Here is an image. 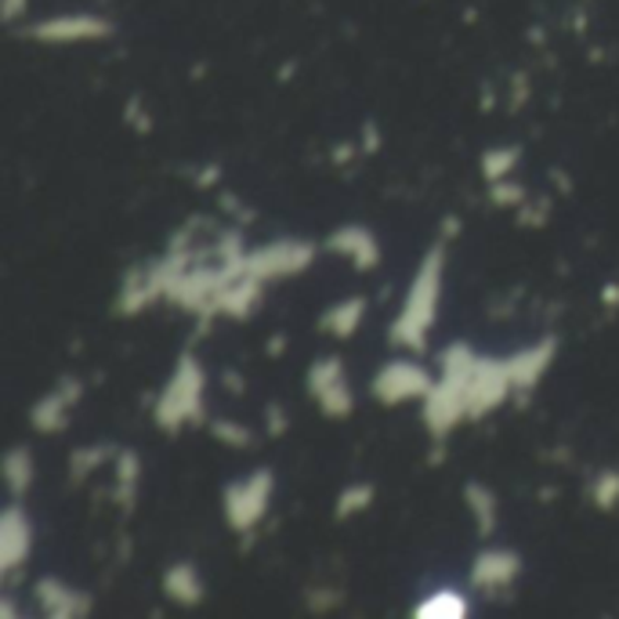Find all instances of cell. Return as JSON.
Instances as JSON below:
<instances>
[{
  "label": "cell",
  "instance_id": "4",
  "mask_svg": "<svg viewBox=\"0 0 619 619\" xmlns=\"http://www.w3.org/2000/svg\"><path fill=\"white\" fill-rule=\"evenodd\" d=\"M272 497H276V475L272 467H257L240 482H229L221 489V511H225V526L240 537H251V532L265 522Z\"/></svg>",
  "mask_w": 619,
  "mask_h": 619
},
{
  "label": "cell",
  "instance_id": "30",
  "mask_svg": "<svg viewBox=\"0 0 619 619\" xmlns=\"http://www.w3.org/2000/svg\"><path fill=\"white\" fill-rule=\"evenodd\" d=\"M265 428H268L272 439L287 435V431H290V413L283 410L279 402H268V406H265Z\"/></svg>",
  "mask_w": 619,
  "mask_h": 619
},
{
  "label": "cell",
  "instance_id": "21",
  "mask_svg": "<svg viewBox=\"0 0 619 619\" xmlns=\"http://www.w3.org/2000/svg\"><path fill=\"white\" fill-rule=\"evenodd\" d=\"M464 504L475 518L478 537H493V529H497V493H493L489 486H482V482H467Z\"/></svg>",
  "mask_w": 619,
  "mask_h": 619
},
{
  "label": "cell",
  "instance_id": "38",
  "mask_svg": "<svg viewBox=\"0 0 619 619\" xmlns=\"http://www.w3.org/2000/svg\"><path fill=\"white\" fill-rule=\"evenodd\" d=\"M453 236H456V218H445V221H442V240L450 243Z\"/></svg>",
  "mask_w": 619,
  "mask_h": 619
},
{
  "label": "cell",
  "instance_id": "3",
  "mask_svg": "<svg viewBox=\"0 0 619 619\" xmlns=\"http://www.w3.org/2000/svg\"><path fill=\"white\" fill-rule=\"evenodd\" d=\"M203 399H207V369L196 352H181L175 369L164 384V391L153 402V420L164 435H178L181 428L203 424Z\"/></svg>",
  "mask_w": 619,
  "mask_h": 619
},
{
  "label": "cell",
  "instance_id": "37",
  "mask_svg": "<svg viewBox=\"0 0 619 619\" xmlns=\"http://www.w3.org/2000/svg\"><path fill=\"white\" fill-rule=\"evenodd\" d=\"M225 388H232V391H243V388H246L243 377L236 374V369H229V374H225Z\"/></svg>",
  "mask_w": 619,
  "mask_h": 619
},
{
  "label": "cell",
  "instance_id": "12",
  "mask_svg": "<svg viewBox=\"0 0 619 619\" xmlns=\"http://www.w3.org/2000/svg\"><path fill=\"white\" fill-rule=\"evenodd\" d=\"M33 601L41 605L47 619H80L91 612V594L69 587L58 576H41L33 584Z\"/></svg>",
  "mask_w": 619,
  "mask_h": 619
},
{
  "label": "cell",
  "instance_id": "29",
  "mask_svg": "<svg viewBox=\"0 0 619 619\" xmlns=\"http://www.w3.org/2000/svg\"><path fill=\"white\" fill-rule=\"evenodd\" d=\"M489 200L497 207H522L529 200L526 185L515 181V178H500V181H489Z\"/></svg>",
  "mask_w": 619,
  "mask_h": 619
},
{
  "label": "cell",
  "instance_id": "17",
  "mask_svg": "<svg viewBox=\"0 0 619 619\" xmlns=\"http://www.w3.org/2000/svg\"><path fill=\"white\" fill-rule=\"evenodd\" d=\"M164 598L181 605V609H196L203 598H207V584L200 576V568H196L192 562H175L164 568Z\"/></svg>",
  "mask_w": 619,
  "mask_h": 619
},
{
  "label": "cell",
  "instance_id": "28",
  "mask_svg": "<svg viewBox=\"0 0 619 619\" xmlns=\"http://www.w3.org/2000/svg\"><path fill=\"white\" fill-rule=\"evenodd\" d=\"M210 435H214L221 445H232V450H246V445H254V431L240 424V420H210Z\"/></svg>",
  "mask_w": 619,
  "mask_h": 619
},
{
  "label": "cell",
  "instance_id": "36",
  "mask_svg": "<svg viewBox=\"0 0 619 619\" xmlns=\"http://www.w3.org/2000/svg\"><path fill=\"white\" fill-rule=\"evenodd\" d=\"M601 305L619 308V283H612V287H605V290H601Z\"/></svg>",
  "mask_w": 619,
  "mask_h": 619
},
{
  "label": "cell",
  "instance_id": "16",
  "mask_svg": "<svg viewBox=\"0 0 619 619\" xmlns=\"http://www.w3.org/2000/svg\"><path fill=\"white\" fill-rule=\"evenodd\" d=\"M366 297L363 294H352V297H341L338 305H330L323 316H319V330L327 333L333 341H349L358 333V327L366 323Z\"/></svg>",
  "mask_w": 619,
  "mask_h": 619
},
{
  "label": "cell",
  "instance_id": "26",
  "mask_svg": "<svg viewBox=\"0 0 619 619\" xmlns=\"http://www.w3.org/2000/svg\"><path fill=\"white\" fill-rule=\"evenodd\" d=\"M374 500H377V489L369 486V482H355V486H344L338 504H333V518H338V522H349V518L369 511V504H374Z\"/></svg>",
  "mask_w": 619,
  "mask_h": 619
},
{
  "label": "cell",
  "instance_id": "7",
  "mask_svg": "<svg viewBox=\"0 0 619 619\" xmlns=\"http://www.w3.org/2000/svg\"><path fill=\"white\" fill-rule=\"evenodd\" d=\"M308 395L319 406V413L330 420H344L355 413V395L349 384V366L341 355H319L308 366Z\"/></svg>",
  "mask_w": 619,
  "mask_h": 619
},
{
  "label": "cell",
  "instance_id": "13",
  "mask_svg": "<svg viewBox=\"0 0 619 619\" xmlns=\"http://www.w3.org/2000/svg\"><path fill=\"white\" fill-rule=\"evenodd\" d=\"M30 33L33 41L44 44H80V41H102V36L113 33V26L98 15H62V19L36 22Z\"/></svg>",
  "mask_w": 619,
  "mask_h": 619
},
{
  "label": "cell",
  "instance_id": "19",
  "mask_svg": "<svg viewBox=\"0 0 619 619\" xmlns=\"http://www.w3.org/2000/svg\"><path fill=\"white\" fill-rule=\"evenodd\" d=\"M413 616L417 619H467L472 616V601L456 587H435L413 605Z\"/></svg>",
  "mask_w": 619,
  "mask_h": 619
},
{
  "label": "cell",
  "instance_id": "5",
  "mask_svg": "<svg viewBox=\"0 0 619 619\" xmlns=\"http://www.w3.org/2000/svg\"><path fill=\"white\" fill-rule=\"evenodd\" d=\"M319 254V246L312 240H272L265 246H254L246 251V276L262 279V283H276V279H290L301 276L305 268H312Z\"/></svg>",
  "mask_w": 619,
  "mask_h": 619
},
{
  "label": "cell",
  "instance_id": "8",
  "mask_svg": "<svg viewBox=\"0 0 619 619\" xmlns=\"http://www.w3.org/2000/svg\"><path fill=\"white\" fill-rule=\"evenodd\" d=\"M511 391H515V380H511L507 358L478 355L472 384H467V420H482V417L497 413Z\"/></svg>",
  "mask_w": 619,
  "mask_h": 619
},
{
  "label": "cell",
  "instance_id": "39",
  "mask_svg": "<svg viewBox=\"0 0 619 619\" xmlns=\"http://www.w3.org/2000/svg\"><path fill=\"white\" fill-rule=\"evenodd\" d=\"M308 601H316L312 609H319V601H341V594H327V590L323 594H308Z\"/></svg>",
  "mask_w": 619,
  "mask_h": 619
},
{
  "label": "cell",
  "instance_id": "32",
  "mask_svg": "<svg viewBox=\"0 0 619 619\" xmlns=\"http://www.w3.org/2000/svg\"><path fill=\"white\" fill-rule=\"evenodd\" d=\"M58 388H62V395H66L73 406L84 399V384L77 377H58Z\"/></svg>",
  "mask_w": 619,
  "mask_h": 619
},
{
  "label": "cell",
  "instance_id": "23",
  "mask_svg": "<svg viewBox=\"0 0 619 619\" xmlns=\"http://www.w3.org/2000/svg\"><path fill=\"white\" fill-rule=\"evenodd\" d=\"M33 475H36V467H33V450L30 445H15V450H8L4 456V482H8V489H11V497H26V493L33 489Z\"/></svg>",
  "mask_w": 619,
  "mask_h": 619
},
{
  "label": "cell",
  "instance_id": "27",
  "mask_svg": "<svg viewBox=\"0 0 619 619\" xmlns=\"http://www.w3.org/2000/svg\"><path fill=\"white\" fill-rule=\"evenodd\" d=\"M590 504L598 507V511H616V507H619V472H616V467H605V472L594 475Z\"/></svg>",
  "mask_w": 619,
  "mask_h": 619
},
{
  "label": "cell",
  "instance_id": "25",
  "mask_svg": "<svg viewBox=\"0 0 619 619\" xmlns=\"http://www.w3.org/2000/svg\"><path fill=\"white\" fill-rule=\"evenodd\" d=\"M522 164V145H493L482 153V178L500 181L511 178V170Z\"/></svg>",
  "mask_w": 619,
  "mask_h": 619
},
{
  "label": "cell",
  "instance_id": "20",
  "mask_svg": "<svg viewBox=\"0 0 619 619\" xmlns=\"http://www.w3.org/2000/svg\"><path fill=\"white\" fill-rule=\"evenodd\" d=\"M69 410H73V402L62 395V388L55 384V388L47 391L41 402H33L30 424L41 431V435H62V431L69 428Z\"/></svg>",
  "mask_w": 619,
  "mask_h": 619
},
{
  "label": "cell",
  "instance_id": "22",
  "mask_svg": "<svg viewBox=\"0 0 619 619\" xmlns=\"http://www.w3.org/2000/svg\"><path fill=\"white\" fill-rule=\"evenodd\" d=\"M139 482H142V461L134 450H120L117 453V507L120 511H131L134 500H139Z\"/></svg>",
  "mask_w": 619,
  "mask_h": 619
},
{
  "label": "cell",
  "instance_id": "34",
  "mask_svg": "<svg viewBox=\"0 0 619 619\" xmlns=\"http://www.w3.org/2000/svg\"><path fill=\"white\" fill-rule=\"evenodd\" d=\"M30 8V0H4V22L22 19V11Z\"/></svg>",
  "mask_w": 619,
  "mask_h": 619
},
{
  "label": "cell",
  "instance_id": "31",
  "mask_svg": "<svg viewBox=\"0 0 619 619\" xmlns=\"http://www.w3.org/2000/svg\"><path fill=\"white\" fill-rule=\"evenodd\" d=\"M551 214V203L548 200H526L522 203V214H518V221H522L526 229H540L543 221H548Z\"/></svg>",
  "mask_w": 619,
  "mask_h": 619
},
{
  "label": "cell",
  "instance_id": "10",
  "mask_svg": "<svg viewBox=\"0 0 619 619\" xmlns=\"http://www.w3.org/2000/svg\"><path fill=\"white\" fill-rule=\"evenodd\" d=\"M518 576H522V554L511 548H486L475 554L472 576L467 579L482 594H500L511 584H518Z\"/></svg>",
  "mask_w": 619,
  "mask_h": 619
},
{
  "label": "cell",
  "instance_id": "18",
  "mask_svg": "<svg viewBox=\"0 0 619 619\" xmlns=\"http://www.w3.org/2000/svg\"><path fill=\"white\" fill-rule=\"evenodd\" d=\"M265 287L268 283L262 279H254V276H240L232 287L218 297V316H225V319H251V312L257 305H262V297H265Z\"/></svg>",
  "mask_w": 619,
  "mask_h": 619
},
{
  "label": "cell",
  "instance_id": "2",
  "mask_svg": "<svg viewBox=\"0 0 619 619\" xmlns=\"http://www.w3.org/2000/svg\"><path fill=\"white\" fill-rule=\"evenodd\" d=\"M475 363L478 352L464 341L445 344L439 352V380L428 391V399L420 402V420L435 442H445L453 435V428L467 420V384H472Z\"/></svg>",
  "mask_w": 619,
  "mask_h": 619
},
{
  "label": "cell",
  "instance_id": "35",
  "mask_svg": "<svg viewBox=\"0 0 619 619\" xmlns=\"http://www.w3.org/2000/svg\"><path fill=\"white\" fill-rule=\"evenodd\" d=\"M196 181H200V185H203V189H207V185H218V181H221V167H218V164H210V167H203V175H200V178H196Z\"/></svg>",
  "mask_w": 619,
  "mask_h": 619
},
{
  "label": "cell",
  "instance_id": "6",
  "mask_svg": "<svg viewBox=\"0 0 619 619\" xmlns=\"http://www.w3.org/2000/svg\"><path fill=\"white\" fill-rule=\"evenodd\" d=\"M435 388V374L417 363V358H391V363H384L377 369L374 384H369V391H374V399L380 406H406V402H424L428 391Z\"/></svg>",
  "mask_w": 619,
  "mask_h": 619
},
{
  "label": "cell",
  "instance_id": "9",
  "mask_svg": "<svg viewBox=\"0 0 619 619\" xmlns=\"http://www.w3.org/2000/svg\"><path fill=\"white\" fill-rule=\"evenodd\" d=\"M33 554V522L22 504H8L0 511V573H19Z\"/></svg>",
  "mask_w": 619,
  "mask_h": 619
},
{
  "label": "cell",
  "instance_id": "40",
  "mask_svg": "<svg viewBox=\"0 0 619 619\" xmlns=\"http://www.w3.org/2000/svg\"><path fill=\"white\" fill-rule=\"evenodd\" d=\"M283 344H287L283 341V333H276V338L268 341V355H283Z\"/></svg>",
  "mask_w": 619,
  "mask_h": 619
},
{
  "label": "cell",
  "instance_id": "1",
  "mask_svg": "<svg viewBox=\"0 0 619 619\" xmlns=\"http://www.w3.org/2000/svg\"><path fill=\"white\" fill-rule=\"evenodd\" d=\"M442 279H445V240H439L431 251L420 257L413 272L410 290L402 297V308L388 327V341L402 352H428V338L439 323L442 305Z\"/></svg>",
  "mask_w": 619,
  "mask_h": 619
},
{
  "label": "cell",
  "instance_id": "41",
  "mask_svg": "<svg viewBox=\"0 0 619 619\" xmlns=\"http://www.w3.org/2000/svg\"><path fill=\"white\" fill-rule=\"evenodd\" d=\"M0 616H19V612H15V601H11V598L0 601Z\"/></svg>",
  "mask_w": 619,
  "mask_h": 619
},
{
  "label": "cell",
  "instance_id": "14",
  "mask_svg": "<svg viewBox=\"0 0 619 619\" xmlns=\"http://www.w3.org/2000/svg\"><path fill=\"white\" fill-rule=\"evenodd\" d=\"M554 355H559V341L554 338H543L537 344H529V349L515 352L507 358V366H511V380H515V391H537V384L543 380V374L551 369Z\"/></svg>",
  "mask_w": 619,
  "mask_h": 619
},
{
  "label": "cell",
  "instance_id": "11",
  "mask_svg": "<svg viewBox=\"0 0 619 619\" xmlns=\"http://www.w3.org/2000/svg\"><path fill=\"white\" fill-rule=\"evenodd\" d=\"M323 246L333 257L349 262L355 272H374L380 265V243L374 236V229L358 225V221H352V225H338Z\"/></svg>",
  "mask_w": 619,
  "mask_h": 619
},
{
  "label": "cell",
  "instance_id": "15",
  "mask_svg": "<svg viewBox=\"0 0 619 619\" xmlns=\"http://www.w3.org/2000/svg\"><path fill=\"white\" fill-rule=\"evenodd\" d=\"M159 287L153 279V268L142 265V268H131L128 276H123L120 283V294H117V312L123 319H134L139 312H145V308H153L159 301Z\"/></svg>",
  "mask_w": 619,
  "mask_h": 619
},
{
  "label": "cell",
  "instance_id": "33",
  "mask_svg": "<svg viewBox=\"0 0 619 619\" xmlns=\"http://www.w3.org/2000/svg\"><path fill=\"white\" fill-rule=\"evenodd\" d=\"M377 148H380V131L374 120H366L363 123V153H377Z\"/></svg>",
  "mask_w": 619,
  "mask_h": 619
},
{
  "label": "cell",
  "instance_id": "24",
  "mask_svg": "<svg viewBox=\"0 0 619 619\" xmlns=\"http://www.w3.org/2000/svg\"><path fill=\"white\" fill-rule=\"evenodd\" d=\"M117 453H120L117 445H106V442L73 450V456H69V482H73V486H80V482L88 475H95L106 461H117Z\"/></svg>",
  "mask_w": 619,
  "mask_h": 619
}]
</instances>
